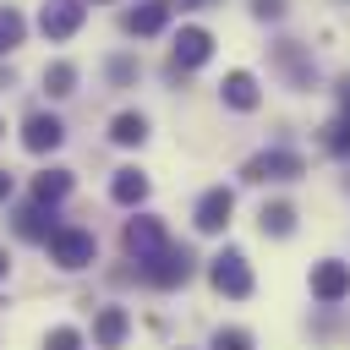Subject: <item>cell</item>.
Masks as SVG:
<instances>
[{
  "instance_id": "obj_14",
  "label": "cell",
  "mask_w": 350,
  "mask_h": 350,
  "mask_svg": "<svg viewBox=\"0 0 350 350\" xmlns=\"http://www.w3.org/2000/svg\"><path fill=\"white\" fill-rule=\"evenodd\" d=\"M109 197H115L120 208H137V202L148 197V175H142V170H115V180H109Z\"/></svg>"
},
{
  "instance_id": "obj_26",
  "label": "cell",
  "mask_w": 350,
  "mask_h": 350,
  "mask_svg": "<svg viewBox=\"0 0 350 350\" xmlns=\"http://www.w3.org/2000/svg\"><path fill=\"white\" fill-rule=\"evenodd\" d=\"M5 197H11V175L0 170V202H5Z\"/></svg>"
},
{
  "instance_id": "obj_9",
  "label": "cell",
  "mask_w": 350,
  "mask_h": 350,
  "mask_svg": "<svg viewBox=\"0 0 350 350\" xmlns=\"http://www.w3.org/2000/svg\"><path fill=\"white\" fill-rule=\"evenodd\" d=\"M60 142H66V126L55 115H27V126H22V148L27 153H55Z\"/></svg>"
},
{
  "instance_id": "obj_13",
  "label": "cell",
  "mask_w": 350,
  "mask_h": 350,
  "mask_svg": "<svg viewBox=\"0 0 350 350\" xmlns=\"http://www.w3.org/2000/svg\"><path fill=\"white\" fill-rule=\"evenodd\" d=\"M66 191H71V170H38V175H33V202L55 208Z\"/></svg>"
},
{
  "instance_id": "obj_6",
  "label": "cell",
  "mask_w": 350,
  "mask_h": 350,
  "mask_svg": "<svg viewBox=\"0 0 350 350\" xmlns=\"http://www.w3.org/2000/svg\"><path fill=\"white\" fill-rule=\"evenodd\" d=\"M142 279H148V284H159V290L186 284V279H191V252H186V246H170V252H164L153 268H142Z\"/></svg>"
},
{
  "instance_id": "obj_10",
  "label": "cell",
  "mask_w": 350,
  "mask_h": 350,
  "mask_svg": "<svg viewBox=\"0 0 350 350\" xmlns=\"http://www.w3.org/2000/svg\"><path fill=\"white\" fill-rule=\"evenodd\" d=\"M312 295H317V301H345V295H350V268H345L339 257L317 262V268H312Z\"/></svg>"
},
{
  "instance_id": "obj_22",
  "label": "cell",
  "mask_w": 350,
  "mask_h": 350,
  "mask_svg": "<svg viewBox=\"0 0 350 350\" xmlns=\"http://www.w3.org/2000/svg\"><path fill=\"white\" fill-rule=\"evenodd\" d=\"M44 350H82V334L77 328H49L44 334Z\"/></svg>"
},
{
  "instance_id": "obj_3",
  "label": "cell",
  "mask_w": 350,
  "mask_h": 350,
  "mask_svg": "<svg viewBox=\"0 0 350 350\" xmlns=\"http://www.w3.org/2000/svg\"><path fill=\"white\" fill-rule=\"evenodd\" d=\"M208 279H213V290H219V295H230V301L252 295V268H246V257H241L235 246H224V252L208 262Z\"/></svg>"
},
{
  "instance_id": "obj_27",
  "label": "cell",
  "mask_w": 350,
  "mask_h": 350,
  "mask_svg": "<svg viewBox=\"0 0 350 350\" xmlns=\"http://www.w3.org/2000/svg\"><path fill=\"white\" fill-rule=\"evenodd\" d=\"M180 5H186V11H197V5H213V0H180Z\"/></svg>"
},
{
  "instance_id": "obj_4",
  "label": "cell",
  "mask_w": 350,
  "mask_h": 350,
  "mask_svg": "<svg viewBox=\"0 0 350 350\" xmlns=\"http://www.w3.org/2000/svg\"><path fill=\"white\" fill-rule=\"evenodd\" d=\"M246 180H295L301 175V159L295 153H284V148H268V153H257V159H246V170H241Z\"/></svg>"
},
{
  "instance_id": "obj_18",
  "label": "cell",
  "mask_w": 350,
  "mask_h": 350,
  "mask_svg": "<svg viewBox=\"0 0 350 350\" xmlns=\"http://www.w3.org/2000/svg\"><path fill=\"white\" fill-rule=\"evenodd\" d=\"M44 93H49V98H66V93H77V66H71V60H55V66H44Z\"/></svg>"
},
{
  "instance_id": "obj_21",
  "label": "cell",
  "mask_w": 350,
  "mask_h": 350,
  "mask_svg": "<svg viewBox=\"0 0 350 350\" xmlns=\"http://www.w3.org/2000/svg\"><path fill=\"white\" fill-rule=\"evenodd\" d=\"M323 142H328V153H339V159H345V153H350V115H339V120L328 126V137H323Z\"/></svg>"
},
{
  "instance_id": "obj_1",
  "label": "cell",
  "mask_w": 350,
  "mask_h": 350,
  "mask_svg": "<svg viewBox=\"0 0 350 350\" xmlns=\"http://www.w3.org/2000/svg\"><path fill=\"white\" fill-rule=\"evenodd\" d=\"M120 241H126V252L142 262V268H153L164 252H170V235H164V224L159 219H148V213H137V219H126V230H120Z\"/></svg>"
},
{
  "instance_id": "obj_2",
  "label": "cell",
  "mask_w": 350,
  "mask_h": 350,
  "mask_svg": "<svg viewBox=\"0 0 350 350\" xmlns=\"http://www.w3.org/2000/svg\"><path fill=\"white\" fill-rule=\"evenodd\" d=\"M49 257H55L60 268H88V262L98 257V241H93V230H77V224H60V230L49 235Z\"/></svg>"
},
{
  "instance_id": "obj_23",
  "label": "cell",
  "mask_w": 350,
  "mask_h": 350,
  "mask_svg": "<svg viewBox=\"0 0 350 350\" xmlns=\"http://www.w3.org/2000/svg\"><path fill=\"white\" fill-rule=\"evenodd\" d=\"M213 350H252V334L246 328H219L213 334Z\"/></svg>"
},
{
  "instance_id": "obj_16",
  "label": "cell",
  "mask_w": 350,
  "mask_h": 350,
  "mask_svg": "<svg viewBox=\"0 0 350 350\" xmlns=\"http://www.w3.org/2000/svg\"><path fill=\"white\" fill-rule=\"evenodd\" d=\"M142 137H148V120H142L137 109H126V115L109 120V142H115V148H137Z\"/></svg>"
},
{
  "instance_id": "obj_19",
  "label": "cell",
  "mask_w": 350,
  "mask_h": 350,
  "mask_svg": "<svg viewBox=\"0 0 350 350\" xmlns=\"http://www.w3.org/2000/svg\"><path fill=\"white\" fill-rule=\"evenodd\" d=\"M257 224H262V235H290V230H295V208H290V202H262Z\"/></svg>"
},
{
  "instance_id": "obj_28",
  "label": "cell",
  "mask_w": 350,
  "mask_h": 350,
  "mask_svg": "<svg viewBox=\"0 0 350 350\" xmlns=\"http://www.w3.org/2000/svg\"><path fill=\"white\" fill-rule=\"evenodd\" d=\"M5 268H11V262H5V252H0V279H5Z\"/></svg>"
},
{
  "instance_id": "obj_24",
  "label": "cell",
  "mask_w": 350,
  "mask_h": 350,
  "mask_svg": "<svg viewBox=\"0 0 350 350\" xmlns=\"http://www.w3.org/2000/svg\"><path fill=\"white\" fill-rule=\"evenodd\" d=\"M279 11H284L279 0H257V16H279Z\"/></svg>"
},
{
  "instance_id": "obj_17",
  "label": "cell",
  "mask_w": 350,
  "mask_h": 350,
  "mask_svg": "<svg viewBox=\"0 0 350 350\" xmlns=\"http://www.w3.org/2000/svg\"><path fill=\"white\" fill-rule=\"evenodd\" d=\"M60 224H49V213H44V202H27L22 213H16V235H27V241H49Z\"/></svg>"
},
{
  "instance_id": "obj_7",
  "label": "cell",
  "mask_w": 350,
  "mask_h": 350,
  "mask_svg": "<svg viewBox=\"0 0 350 350\" xmlns=\"http://www.w3.org/2000/svg\"><path fill=\"white\" fill-rule=\"evenodd\" d=\"M38 27H44V38H71L82 27V0H44Z\"/></svg>"
},
{
  "instance_id": "obj_11",
  "label": "cell",
  "mask_w": 350,
  "mask_h": 350,
  "mask_svg": "<svg viewBox=\"0 0 350 350\" xmlns=\"http://www.w3.org/2000/svg\"><path fill=\"white\" fill-rule=\"evenodd\" d=\"M164 22H170V0H142L137 11H126V33H137V38L164 33Z\"/></svg>"
},
{
  "instance_id": "obj_12",
  "label": "cell",
  "mask_w": 350,
  "mask_h": 350,
  "mask_svg": "<svg viewBox=\"0 0 350 350\" xmlns=\"http://www.w3.org/2000/svg\"><path fill=\"white\" fill-rule=\"evenodd\" d=\"M219 93H224V104H230V109H257V98H262V93H257V77H252V71H230Z\"/></svg>"
},
{
  "instance_id": "obj_8",
  "label": "cell",
  "mask_w": 350,
  "mask_h": 350,
  "mask_svg": "<svg viewBox=\"0 0 350 350\" xmlns=\"http://www.w3.org/2000/svg\"><path fill=\"white\" fill-rule=\"evenodd\" d=\"M213 55V33L208 27H180V38H175V71H197L202 60Z\"/></svg>"
},
{
  "instance_id": "obj_5",
  "label": "cell",
  "mask_w": 350,
  "mask_h": 350,
  "mask_svg": "<svg viewBox=\"0 0 350 350\" xmlns=\"http://www.w3.org/2000/svg\"><path fill=\"white\" fill-rule=\"evenodd\" d=\"M230 213H235V191H230V186H213V191L197 197V230H202V235H219V230L230 224Z\"/></svg>"
},
{
  "instance_id": "obj_15",
  "label": "cell",
  "mask_w": 350,
  "mask_h": 350,
  "mask_svg": "<svg viewBox=\"0 0 350 350\" xmlns=\"http://www.w3.org/2000/svg\"><path fill=\"white\" fill-rule=\"evenodd\" d=\"M126 328H131L126 312H120V306H104V312L93 317V339H98V350H115V345L126 339Z\"/></svg>"
},
{
  "instance_id": "obj_20",
  "label": "cell",
  "mask_w": 350,
  "mask_h": 350,
  "mask_svg": "<svg viewBox=\"0 0 350 350\" xmlns=\"http://www.w3.org/2000/svg\"><path fill=\"white\" fill-rule=\"evenodd\" d=\"M22 33H27L22 11H16V5H0V55H11V49L22 44Z\"/></svg>"
},
{
  "instance_id": "obj_29",
  "label": "cell",
  "mask_w": 350,
  "mask_h": 350,
  "mask_svg": "<svg viewBox=\"0 0 350 350\" xmlns=\"http://www.w3.org/2000/svg\"><path fill=\"white\" fill-rule=\"evenodd\" d=\"M0 137H5V120H0Z\"/></svg>"
},
{
  "instance_id": "obj_25",
  "label": "cell",
  "mask_w": 350,
  "mask_h": 350,
  "mask_svg": "<svg viewBox=\"0 0 350 350\" xmlns=\"http://www.w3.org/2000/svg\"><path fill=\"white\" fill-rule=\"evenodd\" d=\"M339 98H345V115H350V77L339 82Z\"/></svg>"
}]
</instances>
